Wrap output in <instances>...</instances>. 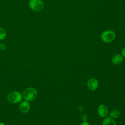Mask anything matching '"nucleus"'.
Listing matches in <instances>:
<instances>
[{"label":"nucleus","instance_id":"nucleus-1","mask_svg":"<svg viewBox=\"0 0 125 125\" xmlns=\"http://www.w3.org/2000/svg\"><path fill=\"white\" fill-rule=\"evenodd\" d=\"M38 92L37 90L33 87H28L23 92L22 96L26 101H32L37 97Z\"/></svg>","mask_w":125,"mask_h":125},{"label":"nucleus","instance_id":"nucleus-2","mask_svg":"<svg viewBox=\"0 0 125 125\" xmlns=\"http://www.w3.org/2000/svg\"><path fill=\"white\" fill-rule=\"evenodd\" d=\"M28 5L31 10L35 12H41L44 8V4L42 0H29Z\"/></svg>","mask_w":125,"mask_h":125},{"label":"nucleus","instance_id":"nucleus-3","mask_svg":"<svg viewBox=\"0 0 125 125\" xmlns=\"http://www.w3.org/2000/svg\"><path fill=\"white\" fill-rule=\"evenodd\" d=\"M116 37V34L114 31L111 30H105L102 32L101 35L102 40L106 43L112 42Z\"/></svg>","mask_w":125,"mask_h":125},{"label":"nucleus","instance_id":"nucleus-4","mask_svg":"<svg viewBox=\"0 0 125 125\" xmlns=\"http://www.w3.org/2000/svg\"><path fill=\"white\" fill-rule=\"evenodd\" d=\"M22 98V96L20 92L18 91H13L8 94L7 100L12 104H17L21 101Z\"/></svg>","mask_w":125,"mask_h":125},{"label":"nucleus","instance_id":"nucleus-5","mask_svg":"<svg viewBox=\"0 0 125 125\" xmlns=\"http://www.w3.org/2000/svg\"><path fill=\"white\" fill-rule=\"evenodd\" d=\"M87 85L90 90H95L98 88L99 83L96 79L94 78H91L87 81Z\"/></svg>","mask_w":125,"mask_h":125},{"label":"nucleus","instance_id":"nucleus-6","mask_svg":"<svg viewBox=\"0 0 125 125\" xmlns=\"http://www.w3.org/2000/svg\"><path fill=\"white\" fill-rule=\"evenodd\" d=\"M108 107L104 105V104H101L100 105L97 110V112L98 113V115L101 117H105L107 116L108 114Z\"/></svg>","mask_w":125,"mask_h":125},{"label":"nucleus","instance_id":"nucleus-7","mask_svg":"<svg viewBox=\"0 0 125 125\" xmlns=\"http://www.w3.org/2000/svg\"><path fill=\"white\" fill-rule=\"evenodd\" d=\"M30 104L28 102V101H26L22 102L19 105L20 110L22 113H23L28 112L30 109Z\"/></svg>","mask_w":125,"mask_h":125},{"label":"nucleus","instance_id":"nucleus-8","mask_svg":"<svg viewBox=\"0 0 125 125\" xmlns=\"http://www.w3.org/2000/svg\"><path fill=\"white\" fill-rule=\"evenodd\" d=\"M123 61V57L122 55L116 54L112 58V62L113 64L118 65L121 64Z\"/></svg>","mask_w":125,"mask_h":125},{"label":"nucleus","instance_id":"nucleus-9","mask_svg":"<svg viewBox=\"0 0 125 125\" xmlns=\"http://www.w3.org/2000/svg\"><path fill=\"white\" fill-rule=\"evenodd\" d=\"M102 125H116V123L112 118L106 117L103 120Z\"/></svg>","mask_w":125,"mask_h":125},{"label":"nucleus","instance_id":"nucleus-10","mask_svg":"<svg viewBox=\"0 0 125 125\" xmlns=\"http://www.w3.org/2000/svg\"><path fill=\"white\" fill-rule=\"evenodd\" d=\"M120 113L119 111L117 109L112 110L110 113V117L113 119L118 118L120 116Z\"/></svg>","mask_w":125,"mask_h":125},{"label":"nucleus","instance_id":"nucleus-11","mask_svg":"<svg viewBox=\"0 0 125 125\" xmlns=\"http://www.w3.org/2000/svg\"><path fill=\"white\" fill-rule=\"evenodd\" d=\"M6 32L5 29L2 27H0V40H2L6 37Z\"/></svg>","mask_w":125,"mask_h":125},{"label":"nucleus","instance_id":"nucleus-12","mask_svg":"<svg viewBox=\"0 0 125 125\" xmlns=\"http://www.w3.org/2000/svg\"><path fill=\"white\" fill-rule=\"evenodd\" d=\"M6 48V45L5 44L3 43H0V50H4Z\"/></svg>","mask_w":125,"mask_h":125},{"label":"nucleus","instance_id":"nucleus-13","mask_svg":"<svg viewBox=\"0 0 125 125\" xmlns=\"http://www.w3.org/2000/svg\"><path fill=\"white\" fill-rule=\"evenodd\" d=\"M121 55L123 57H125V46L122 49L121 51Z\"/></svg>","mask_w":125,"mask_h":125},{"label":"nucleus","instance_id":"nucleus-14","mask_svg":"<svg viewBox=\"0 0 125 125\" xmlns=\"http://www.w3.org/2000/svg\"><path fill=\"white\" fill-rule=\"evenodd\" d=\"M87 119V116L86 115H83L82 116V119L83 122H85L86 120Z\"/></svg>","mask_w":125,"mask_h":125},{"label":"nucleus","instance_id":"nucleus-15","mask_svg":"<svg viewBox=\"0 0 125 125\" xmlns=\"http://www.w3.org/2000/svg\"><path fill=\"white\" fill-rule=\"evenodd\" d=\"M81 125H90L88 122H87L86 121L85 122H83Z\"/></svg>","mask_w":125,"mask_h":125},{"label":"nucleus","instance_id":"nucleus-16","mask_svg":"<svg viewBox=\"0 0 125 125\" xmlns=\"http://www.w3.org/2000/svg\"><path fill=\"white\" fill-rule=\"evenodd\" d=\"M0 125H5L2 122H0Z\"/></svg>","mask_w":125,"mask_h":125}]
</instances>
